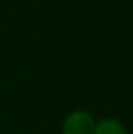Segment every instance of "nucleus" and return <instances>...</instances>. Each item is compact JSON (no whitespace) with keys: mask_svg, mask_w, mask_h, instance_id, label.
Returning a JSON list of instances; mask_svg holds the SVG:
<instances>
[{"mask_svg":"<svg viewBox=\"0 0 133 134\" xmlns=\"http://www.w3.org/2000/svg\"><path fill=\"white\" fill-rule=\"evenodd\" d=\"M97 120L88 111L77 109L69 112L62 123V134H93Z\"/></svg>","mask_w":133,"mask_h":134,"instance_id":"nucleus-1","label":"nucleus"},{"mask_svg":"<svg viewBox=\"0 0 133 134\" xmlns=\"http://www.w3.org/2000/svg\"><path fill=\"white\" fill-rule=\"evenodd\" d=\"M93 134H126V129L122 125V121H119L117 118H100L95 123V131Z\"/></svg>","mask_w":133,"mask_h":134,"instance_id":"nucleus-2","label":"nucleus"}]
</instances>
